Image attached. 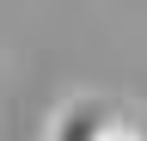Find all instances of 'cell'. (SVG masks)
<instances>
[{
	"instance_id": "7a4b0ae2",
	"label": "cell",
	"mask_w": 147,
	"mask_h": 141,
	"mask_svg": "<svg viewBox=\"0 0 147 141\" xmlns=\"http://www.w3.org/2000/svg\"><path fill=\"white\" fill-rule=\"evenodd\" d=\"M98 141H147V129H135L129 117H117V123H110V129H104Z\"/></svg>"
},
{
	"instance_id": "6da1fadb",
	"label": "cell",
	"mask_w": 147,
	"mask_h": 141,
	"mask_svg": "<svg viewBox=\"0 0 147 141\" xmlns=\"http://www.w3.org/2000/svg\"><path fill=\"white\" fill-rule=\"evenodd\" d=\"M110 123H117V104L98 92H67L43 123V141H98Z\"/></svg>"
}]
</instances>
